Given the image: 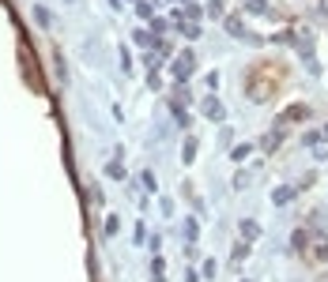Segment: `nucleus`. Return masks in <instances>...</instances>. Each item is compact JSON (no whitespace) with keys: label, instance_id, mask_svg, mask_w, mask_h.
I'll use <instances>...</instances> for the list:
<instances>
[{"label":"nucleus","instance_id":"nucleus-4","mask_svg":"<svg viewBox=\"0 0 328 282\" xmlns=\"http://www.w3.org/2000/svg\"><path fill=\"white\" fill-rule=\"evenodd\" d=\"M306 117V106H290V109L283 113V121H302Z\"/></svg>","mask_w":328,"mask_h":282},{"label":"nucleus","instance_id":"nucleus-10","mask_svg":"<svg viewBox=\"0 0 328 282\" xmlns=\"http://www.w3.org/2000/svg\"><path fill=\"white\" fill-rule=\"evenodd\" d=\"M317 140H321V132H306V136H302V143H306V147H313Z\"/></svg>","mask_w":328,"mask_h":282},{"label":"nucleus","instance_id":"nucleus-2","mask_svg":"<svg viewBox=\"0 0 328 282\" xmlns=\"http://www.w3.org/2000/svg\"><path fill=\"white\" fill-rule=\"evenodd\" d=\"M290 199H294V188H275V192H271V203H275V207H283Z\"/></svg>","mask_w":328,"mask_h":282},{"label":"nucleus","instance_id":"nucleus-11","mask_svg":"<svg viewBox=\"0 0 328 282\" xmlns=\"http://www.w3.org/2000/svg\"><path fill=\"white\" fill-rule=\"evenodd\" d=\"M317 256H321V260H328V245H321V248H317Z\"/></svg>","mask_w":328,"mask_h":282},{"label":"nucleus","instance_id":"nucleus-13","mask_svg":"<svg viewBox=\"0 0 328 282\" xmlns=\"http://www.w3.org/2000/svg\"><path fill=\"white\" fill-rule=\"evenodd\" d=\"M321 136H325V140H328V124H325V128H321Z\"/></svg>","mask_w":328,"mask_h":282},{"label":"nucleus","instance_id":"nucleus-3","mask_svg":"<svg viewBox=\"0 0 328 282\" xmlns=\"http://www.w3.org/2000/svg\"><path fill=\"white\" fill-rule=\"evenodd\" d=\"M204 113H208L212 121H223V106H219L215 98H208V102H204Z\"/></svg>","mask_w":328,"mask_h":282},{"label":"nucleus","instance_id":"nucleus-6","mask_svg":"<svg viewBox=\"0 0 328 282\" xmlns=\"http://www.w3.org/2000/svg\"><path fill=\"white\" fill-rule=\"evenodd\" d=\"M279 140H283L279 132H271V136H264V151H275V147H279Z\"/></svg>","mask_w":328,"mask_h":282},{"label":"nucleus","instance_id":"nucleus-12","mask_svg":"<svg viewBox=\"0 0 328 282\" xmlns=\"http://www.w3.org/2000/svg\"><path fill=\"white\" fill-rule=\"evenodd\" d=\"M321 12H325V15H328V0H321Z\"/></svg>","mask_w":328,"mask_h":282},{"label":"nucleus","instance_id":"nucleus-9","mask_svg":"<svg viewBox=\"0 0 328 282\" xmlns=\"http://www.w3.org/2000/svg\"><path fill=\"white\" fill-rule=\"evenodd\" d=\"M193 155H196V140H185V162H193Z\"/></svg>","mask_w":328,"mask_h":282},{"label":"nucleus","instance_id":"nucleus-5","mask_svg":"<svg viewBox=\"0 0 328 282\" xmlns=\"http://www.w3.org/2000/svg\"><path fill=\"white\" fill-rule=\"evenodd\" d=\"M242 233H245V241H253V237L260 233V226H257V222H242Z\"/></svg>","mask_w":328,"mask_h":282},{"label":"nucleus","instance_id":"nucleus-7","mask_svg":"<svg viewBox=\"0 0 328 282\" xmlns=\"http://www.w3.org/2000/svg\"><path fill=\"white\" fill-rule=\"evenodd\" d=\"M249 12L253 15H268V4H264V0H249Z\"/></svg>","mask_w":328,"mask_h":282},{"label":"nucleus","instance_id":"nucleus-1","mask_svg":"<svg viewBox=\"0 0 328 282\" xmlns=\"http://www.w3.org/2000/svg\"><path fill=\"white\" fill-rule=\"evenodd\" d=\"M174 75H177V79H189V75H193V53L177 56V64H174Z\"/></svg>","mask_w":328,"mask_h":282},{"label":"nucleus","instance_id":"nucleus-8","mask_svg":"<svg viewBox=\"0 0 328 282\" xmlns=\"http://www.w3.org/2000/svg\"><path fill=\"white\" fill-rule=\"evenodd\" d=\"M227 30H230V34H245V27H242V19H227Z\"/></svg>","mask_w":328,"mask_h":282}]
</instances>
